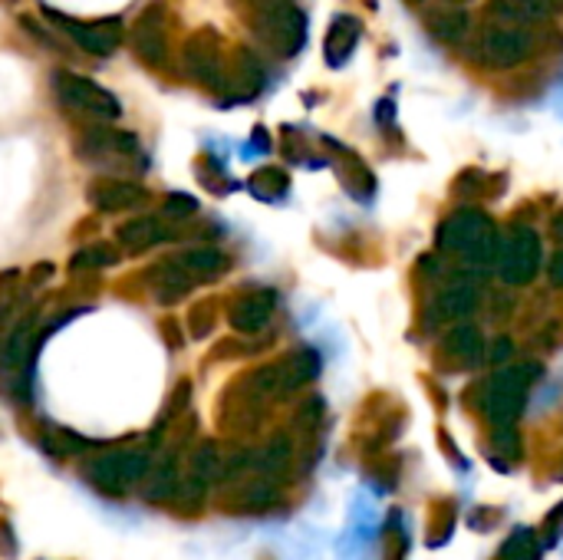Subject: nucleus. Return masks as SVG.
I'll return each mask as SVG.
<instances>
[{
	"instance_id": "nucleus-34",
	"label": "nucleus",
	"mask_w": 563,
	"mask_h": 560,
	"mask_svg": "<svg viewBox=\"0 0 563 560\" xmlns=\"http://www.w3.org/2000/svg\"><path fill=\"white\" fill-rule=\"evenodd\" d=\"M119 261V251L109 248V244H89L82 251H76L69 257V267L73 271H96V267H112Z\"/></svg>"
},
{
	"instance_id": "nucleus-8",
	"label": "nucleus",
	"mask_w": 563,
	"mask_h": 560,
	"mask_svg": "<svg viewBox=\"0 0 563 560\" xmlns=\"http://www.w3.org/2000/svg\"><path fill=\"white\" fill-rule=\"evenodd\" d=\"M218 475H221V452H218L214 442H201L191 452L188 472H185V479L178 485V495H175L178 508L185 515H198L201 505H205V498H208V488L218 482Z\"/></svg>"
},
{
	"instance_id": "nucleus-26",
	"label": "nucleus",
	"mask_w": 563,
	"mask_h": 560,
	"mask_svg": "<svg viewBox=\"0 0 563 560\" xmlns=\"http://www.w3.org/2000/svg\"><path fill=\"white\" fill-rule=\"evenodd\" d=\"M442 353H445L452 363H459V366H472V363H478V360L485 356V340H482L478 327L459 323V327L445 337Z\"/></svg>"
},
{
	"instance_id": "nucleus-14",
	"label": "nucleus",
	"mask_w": 563,
	"mask_h": 560,
	"mask_svg": "<svg viewBox=\"0 0 563 560\" xmlns=\"http://www.w3.org/2000/svg\"><path fill=\"white\" fill-rule=\"evenodd\" d=\"M274 310H277L274 290H247L231 304L228 320L238 333H261L274 320Z\"/></svg>"
},
{
	"instance_id": "nucleus-30",
	"label": "nucleus",
	"mask_w": 563,
	"mask_h": 560,
	"mask_svg": "<svg viewBox=\"0 0 563 560\" xmlns=\"http://www.w3.org/2000/svg\"><path fill=\"white\" fill-rule=\"evenodd\" d=\"M261 83H264V69H261L257 56L247 53V50H241V53L234 56V83H231V86L238 89L241 99H247V96H254V92L261 89Z\"/></svg>"
},
{
	"instance_id": "nucleus-39",
	"label": "nucleus",
	"mask_w": 563,
	"mask_h": 560,
	"mask_svg": "<svg viewBox=\"0 0 563 560\" xmlns=\"http://www.w3.org/2000/svg\"><path fill=\"white\" fill-rule=\"evenodd\" d=\"M505 515H508V512L498 508V505H488V508L482 505V508L472 512L468 525H472V531H485V535H488V531H495L498 525H505Z\"/></svg>"
},
{
	"instance_id": "nucleus-20",
	"label": "nucleus",
	"mask_w": 563,
	"mask_h": 560,
	"mask_svg": "<svg viewBox=\"0 0 563 560\" xmlns=\"http://www.w3.org/2000/svg\"><path fill=\"white\" fill-rule=\"evenodd\" d=\"M33 317L13 327V333L0 343V380H23L26 360L33 356Z\"/></svg>"
},
{
	"instance_id": "nucleus-31",
	"label": "nucleus",
	"mask_w": 563,
	"mask_h": 560,
	"mask_svg": "<svg viewBox=\"0 0 563 560\" xmlns=\"http://www.w3.org/2000/svg\"><path fill=\"white\" fill-rule=\"evenodd\" d=\"M495 560H541V548H538V531L534 528H518L505 548L495 554Z\"/></svg>"
},
{
	"instance_id": "nucleus-27",
	"label": "nucleus",
	"mask_w": 563,
	"mask_h": 560,
	"mask_svg": "<svg viewBox=\"0 0 563 560\" xmlns=\"http://www.w3.org/2000/svg\"><path fill=\"white\" fill-rule=\"evenodd\" d=\"M521 436H518V429L515 426H498V429H492V436H488V459L495 462V469L498 472H508V469H515L518 462H521Z\"/></svg>"
},
{
	"instance_id": "nucleus-7",
	"label": "nucleus",
	"mask_w": 563,
	"mask_h": 560,
	"mask_svg": "<svg viewBox=\"0 0 563 560\" xmlns=\"http://www.w3.org/2000/svg\"><path fill=\"white\" fill-rule=\"evenodd\" d=\"M53 89H56L59 102L66 109H73V112H86V116H92L99 122H112V119L122 116L119 99L109 89H102L99 83H92V79H86L79 73L56 69L53 73Z\"/></svg>"
},
{
	"instance_id": "nucleus-38",
	"label": "nucleus",
	"mask_w": 563,
	"mask_h": 560,
	"mask_svg": "<svg viewBox=\"0 0 563 560\" xmlns=\"http://www.w3.org/2000/svg\"><path fill=\"white\" fill-rule=\"evenodd\" d=\"M538 538H541V545L544 548H558L563 541V502L561 505H554L551 512H548V518L541 521V528H538Z\"/></svg>"
},
{
	"instance_id": "nucleus-18",
	"label": "nucleus",
	"mask_w": 563,
	"mask_h": 560,
	"mask_svg": "<svg viewBox=\"0 0 563 560\" xmlns=\"http://www.w3.org/2000/svg\"><path fill=\"white\" fill-rule=\"evenodd\" d=\"M294 465H297V442L287 432H277L261 452H254V475H264L280 485L287 482Z\"/></svg>"
},
{
	"instance_id": "nucleus-13",
	"label": "nucleus",
	"mask_w": 563,
	"mask_h": 560,
	"mask_svg": "<svg viewBox=\"0 0 563 560\" xmlns=\"http://www.w3.org/2000/svg\"><path fill=\"white\" fill-rule=\"evenodd\" d=\"M129 36H132V50L145 63L158 66L165 59V7L162 3H148L142 10V17L132 23Z\"/></svg>"
},
{
	"instance_id": "nucleus-23",
	"label": "nucleus",
	"mask_w": 563,
	"mask_h": 560,
	"mask_svg": "<svg viewBox=\"0 0 563 560\" xmlns=\"http://www.w3.org/2000/svg\"><path fill=\"white\" fill-rule=\"evenodd\" d=\"M459 528V502L455 498H432L426 508V545L432 551L445 548Z\"/></svg>"
},
{
	"instance_id": "nucleus-41",
	"label": "nucleus",
	"mask_w": 563,
	"mask_h": 560,
	"mask_svg": "<svg viewBox=\"0 0 563 560\" xmlns=\"http://www.w3.org/2000/svg\"><path fill=\"white\" fill-rule=\"evenodd\" d=\"M485 356H488V363L501 366V363H508V360L515 356V343H511L508 337H501L492 350H485Z\"/></svg>"
},
{
	"instance_id": "nucleus-19",
	"label": "nucleus",
	"mask_w": 563,
	"mask_h": 560,
	"mask_svg": "<svg viewBox=\"0 0 563 560\" xmlns=\"http://www.w3.org/2000/svg\"><path fill=\"white\" fill-rule=\"evenodd\" d=\"M145 201L142 185L122 178H99L89 185V205L96 211H132Z\"/></svg>"
},
{
	"instance_id": "nucleus-29",
	"label": "nucleus",
	"mask_w": 563,
	"mask_h": 560,
	"mask_svg": "<svg viewBox=\"0 0 563 560\" xmlns=\"http://www.w3.org/2000/svg\"><path fill=\"white\" fill-rule=\"evenodd\" d=\"M492 17L501 23H538L548 17V0H492Z\"/></svg>"
},
{
	"instance_id": "nucleus-45",
	"label": "nucleus",
	"mask_w": 563,
	"mask_h": 560,
	"mask_svg": "<svg viewBox=\"0 0 563 560\" xmlns=\"http://www.w3.org/2000/svg\"><path fill=\"white\" fill-rule=\"evenodd\" d=\"M412 3H422V0H412Z\"/></svg>"
},
{
	"instance_id": "nucleus-16",
	"label": "nucleus",
	"mask_w": 563,
	"mask_h": 560,
	"mask_svg": "<svg viewBox=\"0 0 563 560\" xmlns=\"http://www.w3.org/2000/svg\"><path fill=\"white\" fill-rule=\"evenodd\" d=\"M135 139L132 132H112V129H102V125H92L82 132L79 139V155L89 158V162H109V158H129L135 155Z\"/></svg>"
},
{
	"instance_id": "nucleus-10",
	"label": "nucleus",
	"mask_w": 563,
	"mask_h": 560,
	"mask_svg": "<svg viewBox=\"0 0 563 560\" xmlns=\"http://www.w3.org/2000/svg\"><path fill=\"white\" fill-rule=\"evenodd\" d=\"M492 234H495V221L482 208H459L439 224V248L465 257Z\"/></svg>"
},
{
	"instance_id": "nucleus-6",
	"label": "nucleus",
	"mask_w": 563,
	"mask_h": 560,
	"mask_svg": "<svg viewBox=\"0 0 563 560\" xmlns=\"http://www.w3.org/2000/svg\"><path fill=\"white\" fill-rule=\"evenodd\" d=\"M498 274L511 287H525L541 271V234L528 224H515L498 248Z\"/></svg>"
},
{
	"instance_id": "nucleus-43",
	"label": "nucleus",
	"mask_w": 563,
	"mask_h": 560,
	"mask_svg": "<svg viewBox=\"0 0 563 560\" xmlns=\"http://www.w3.org/2000/svg\"><path fill=\"white\" fill-rule=\"evenodd\" d=\"M0 535H3V538H0V554H3V558H13V554H16V551H13V531H10L7 521H0Z\"/></svg>"
},
{
	"instance_id": "nucleus-3",
	"label": "nucleus",
	"mask_w": 563,
	"mask_h": 560,
	"mask_svg": "<svg viewBox=\"0 0 563 560\" xmlns=\"http://www.w3.org/2000/svg\"><path fill=\"white\" fill-rule=\"evenodd\" d=\"M148 469H152V455H148V452L122 449V452H102V455L89 459L86 469H82V475H86V482H89L99 495L122 498V495H129L139 482H145Z\"/></svg>"
},
{
	"instance_id": "nucleus-28",
	"label": "nucleus",
	"mask_w": 563,
	"mask_h": 560,
	"mask_svg": "<svg viewBox=\"0 0 563 560\" xmlns=\"http://www.w3.org/2000/svg\"><path fill=\"white\" fill-rule=\"evenodd\" d=\"M379 560H409V531L402 525L399 508L386 515V525L379 535Z\"/></svg>"
},
{
	"instance_id": "nucleus-32",
	"label": "nucleus",
	"mask_w": 563,
	"mask_h": 560,
	"mask_svg": "<svg viewBox=\"0 0 563 560\" xmlns=\"http://www.w3.org/2000/svg\"><path fill=\"white\" fill-rule=\"evenodd\" d=\"M323 416H327V403H323L320 396H310V399L297 409V416H294V432L300 436V442H310V439L320 432Z\"/></svg>"
},
{
	"instance_id": "nucleus-33",
	"label": "nucleus",
	"mask_w": 563,
	"mask_h": 560,
	"mask_svg": "<svg viewBox=\"0 0 563 560\" xmlns=\"http://www.w3.org/2000/svg\"><path fill=\"white\" fill-rule=\"evenodd\" d=\"M429 26H432V33H435L439 40H462L465 30H468V17H465L459 7H452V10H435V13L429 17Z\"/></svg>"
},
{
	"instance_id": "nucleus-21",
	"label": "nucleus",
	"mask_w": 563,
	"mask_h": 560,
	"mask_svg": "<svg viewBox=\"0 0 563 560\" xmlns=\"http://www.w3.org/2000/svg\"><path fill=\"white\" fill-rule=\"evenodd\" d=\"M360 36H363V23L350 13H340L333 17L330 30H327V43H323V53H327V63L330 66H346V59L356 53L360 46Z\"/></svg>"
},
{
	"instance_id": "nucleus-42",
	"label": "nucleus",
	"mask_w": 563,
	"mask_h": 560,
	"mask_svg": "<svg viewBox=\"0 0 563 560\" xmlns=\"http://www.w3.org/2000/svg\"><path fill=\"white\" fill-rule=\"evenodd\" d=\"M439 446H442V452L449 455V462H452L455 469H468V462H465V455L459 452V446L452 442V436H449L445 429H439Z\"/></svg>"
},
{
	"instance_id": "nucleus-22",
	"label": "nucleus",
	"mask_w": 563,
	"mask_h": 560,
	"mask_svg": "<svg viewBox=\"0 0 563 560\" xmlns=\"http://www.w3.org/2000/svg\"><path fill=\"white\" fill-rule=\"evenodd\" d=\"M181 485V469H178V452H165L152 462L148 475H145V502L152 505H165L175 502Z\"/></svg>"
},
{
	"instance_id": "nucleus-37",
	"label": "nucleus",
	"mask_w": 563,
	"mask_h": 560,
	"mask_svg": "<svg viewBox=\"0 0 563 560\" xmlns=\"http://www.w3.org/2000/svg\"><path fill=\"white\" fill-rule=\"evenodd\" d=\"M46 449L56 452V455H79V452L89 449V442L73 436V432H66V429H56L53 436H46Z\"/></svg>"
},
{
	"instance_id": "nucleus-4",
	"label": "nucleus",
	"mask_w": 563,
	"mask_h": 560,
	"mask_svg": "<svg viewBox=\"0 0 563 560\" xmlns=\"http://www.w3.org/2000/svg\"><path fill=\"white\" fill-rule=\"evenodd\" d=\"M254 26H257V36L280 56H297L307 43V17L300 7L294 3H280V0H271L261 7V13L254 17Z\"/></svg>"
},
{
	"instance_id": "nucleus-24",
	"label": "nucleus",
	"mask_w": 563,
	"mask_h": 560,
	"mask_svg": "<svg viewBox=\"0 0 563 560\" xmlns=\"http://www.w3.org/2000/svg\"><path fill=\"white\" fill-rule=\"evenodd\" d=\"M195 284H208V281H218L224 271H228V254H221L218 248H191V251H181L172 257Z\"/></svg>"
},
{
	"instance_id": "nucleus-12",
	"label": "nucleus",
	"mask_w": 563,
	"mask_h": 560,
	"mask_svg": "<svg viewBox=\"0 0 563 560\" xmlns=\"http://www.w3.org/2000/svg\"><path fill=\"white\" fill-rule=\"evenodd\" d=\"M185 69L191 79L205 86H221L224 83V59H221V40L214 30H198L185 43Z\"/></svg>"
},
{
	"instance_id": "nucleus-25",
	"label": "nucleus",
	"mask_w": 563,
	"mask_h": 560,
	"mask_svg": "<svg viewBox=\"0 0 563 560\" xmlns=\"http://www.w3.org/2000/svg\"><path fill=\"white\" fill-rule=\"evenodd\" d=\"M148 284H152V297L158 304H175V300H181L195 287V281L172 257L162 261V264H155V271L148 274Z\"/></svg>"
},
{
	"instance_id": "nucleus-1",
	"label": "nucleus",
	"mask_w": 563,
	"mask_h": 560,
	"mask_svg": "<svg viewBox=\"0 0 563 560\" xmlns=\"http://www.w3.org/2000/svg\"><path fill=\"white\" fill-rule=\"evenodd\" d=\"M541 363H508L498 373L488 376V383L482 386V413L492 422V429L498 426H518L531 386L541 380Z\"/></svg>"
},
{
	"instance_id": "nucleus-11",
	"label": "nucleus",
	"mask_w": 563,
	"mask_h": 560,
	"mask_svg": "<svg viewBox=\"0 0 563 560\" xmlns=\"http://www.w3.org/2000/svg\"><path fill=\"white\" fill-rule=\"evenodd\" d=\"M284 502V485L271 482L264 475H251L234 482V488L218 498V508L228 515H271Z\"/></svg>"
},
{
	"instance_id": "nucleus-17",
	"label": "nucleus",
	"mask_w": 563,
	"mask_h": 560,
	"mask_svg": "<svg viewBox=\"0 0 563 560\" xmlns=\"http://www.w3.org/2000/svg\"><path fill=\"white\" fill-rule=\"evenodd\" d=\"M115 241L129 251V254H142L155 244L172 241V228L158 218V215H139L129 218L115 228Z\"/></svg>"
},
{
	"instance_id": "nucleus-15",
	"label": "nucleus",
	"mask_w": 563,
	"mask_h": 560,
	"mask_svg": "<svg viewBox=\"0 0 563 560\" xmlns=\"http://www.w3.org/2000/svg\"><path fill=\"white\" fill-rule=\"evenodd\" d=\"M478 307V287L468 277H455L445 290L435 294L432 310H429V327L449 323V320H465Z\"/></svg>"
},
{
	"instance_id": "nucleus-36",
	"label": "nucleus",
	"mask_w": 563,
	"mask_h": 560,
	"mask_svg": "<svg viewBox=\"0 0 563 560\" xmlns=\"http://www.w3.org/2000/svg\"><path fill=\"white\" fill-rule=\"evenodd\" d=\"M251 188L257 191V195H264V198H277V195H284L287 188H290V178L280 172V168H261L254 178H251Z\"/></svg>"
},
{
	"instance_id": "nucleus-35",
	"label": "nucleus",
	"mask_w": 563,
	"mask_h": 560,
	"mask_svg": "<svg viewBox=\"0 0 563 560\" xmlns=\"http://www.w3.org/2000/svg\"><path fill=\"white\" fill-rule=\"evenodd\" d=\"M366 475H369V482H373L379 492H393V488L399 485V459H386V455L379 452V459L369 462Z\"/></svg>"
},
{
	"instance_id": "nucleus-44",
	"label": "nucleus",
	"mask_w": 563,
	"mask_h": 560,
	"mask_svg": "<svg viewBox=\"0 0 563 560\" xmlns=\"http://www.w3.org/2000/svg\"><path fill=\"white\" fill-rule=\"evenodd\" d=\"M551 281H554V284H563V251L554 257V264H551Z\"/></svg>"
},
{
	"instance_id": "nucleus-5",
	"label": "nucleus",
	"mask_w": 563,
	"mask_h": 560,
	"mask_svg": "<svg viewBox=\"0 0 563 560\" xmlns=\"http://www.w3.org/2000/svg\"><path fill=\"white\" fill-rule=\"evenodd\" d=\"M472 53L488 69H515L534 53V36L518 23H495L478 33Z\"/></svg>"
},
{
	"instance_id": "nucleus-40",
	"label": "nucleus",
	"mask_w": 563,
	"mask_h": 560,
	"mask_svg": "<svg viewBox=\"0 0 563 560\" xmlns=\"http://www.w3.org/2000/svg\"><path fill=\"white\" fill-rule=\"evenodd\" d=\"M198 211V201L188 195H168L165 201V218H191Z\"/></svg>"
},
{
	"instance_id": "nucleus-2",
	"label": "nucleus",
	"mask_w": 563,
	"mask_h": 560,
	"mask_svg": "<svg viewBox=\"0 0 563 560\" xmlns=\"http://www.w3.org/2000/svg\"><path fill=\"white\" fill-rule=\"evenodd\" d=\"M323 370V360L317 350L310 347H300L287 356H280L277 363H267L261 370H254L247 380H244V393L257 403H267V399H284L297 389H303L307 383H313Z\"/></svg>"
},
{
	"instance_id": "nucleus-9",
	"label": "nucleus",
	"mask_w": 563,
	"mask_h": 560,
	"mask_svg": "<svg viewBox=\"0 0 563 560\" xmlns=\"http://www.w3.org/2000/svg\"><path fill=\"white\" fill-rule=\"evenodd\" d=\"M46 20H53L79 50H86L92 56H109L122 43V20H115V17L112 20H73V17L49 10Z\"/></svg>"
}]
</instances>
